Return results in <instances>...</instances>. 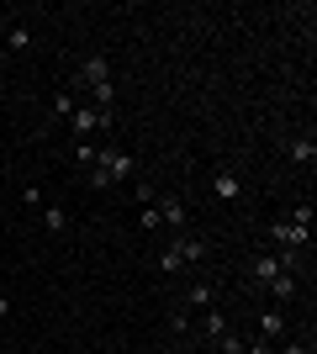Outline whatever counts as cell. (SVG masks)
<instances>
[{"label":"cell","mask_w":317,"mask_h":354,"mask_svg":"<svg viewBox=\"0 0 317 354\" xmlns=\"http://www.w3.org/2000/svg\"><path fill=\"white\" fill-rule=\"evenodd\" d=\"M133 169H137V159L127 153V148H117V143H95V164H90V185H95V191H111V185H122Z\"/></svg>","instance_id":"1"},{"label":"cell","mask_w":317,"mask_h":354,"mask_svg":"<svg viewBox=\"0 0 317 354\" xmlns=\"http://www.w3.org/2000/svg\"><path fill=\"white\" fill-rule=\"evenodd\" d=\"M265 233H270V243H280V249H312V227H302V222H291V217H275Z\"/></svg>","instance_id":"2"},{"label":"cell","mask_w":317,"mask_h":354,"mask_svg":"<svg viewBox=\"0 0 317 354\" xmlns=\"http://www.w3.org/2000/svg\"><path fill=\"white\" fill-rule=\"evenodd\" d=\"M69 127H75V138L106 133V127H111V111H95V106H85V101H79V106H75V117H69Z\"/></svg>","instance_id":"3"},{"label":"cell","mask_w":317,"mask_h":354,"mask_svg":"<svg viewBox=\"0 0 317 354\" xmlns=\"http://www.w3.org/2000/svg\"><path fill=\"white\" fill-rule=\"evenodd\" d=\"M79 85H111V59H101V53H90V59L79 64Z\"/></svg>","instance_id":"4"},{"label":"cell","mask_w":317,"mask_h":354,"mask_svg":"<svg viewBox=\"0 0 317 354\" xmlns=\"http://www.w3.org/2000/svg\"><path fill=\"white\" fill-rule=\"evenodd\" d=\"M211 196H217V201H243V180L233 175V169H217V175H211Z\"/></svg>","instance_id":"5"},{"label":"cell","mask_w":317,"mask_h":354,"mask_svg":"<svg viewBox=\"0 0 317 354\" xmlns=\"http://www.w3.org/2000/svg\"><path fill=\"white\" fill-rule=\"evenodd\" d=\"M275 275H280V259H275V254H254V259H249V281L254 286H270Z\"/></svg>","instance_id":"6"},{"label":"cell","mask_w":317,"mask_h":354,"mask_svg":"<svg viewBox=\"0 0 317 354\" xmlns=\"http://www.w3.org/2000/svg\"><path fill=\"white\" fill-rule=\"evenodd\" d=\"M175 249H180V265H201V259H206V238L180 233V238H175Z\"/></svg>","instance_id":"7"},{"label":"cell","mask_w":317,"mask_h":354,"mask_svg":"<svg viewBox=\"0 0 317 354\" xmlns=\"http://www.w3.org/2000/svg\"><path fill=\"white\" fill-rule=\"evenodd\" d=\"M185 217H191V212H185L180 196H164V201H159V222H169L175 233H185Z\"/></svg>","instance_id":"8"},{"label":"cell","mask_w":317,"mask_h":354,"mask_svg":"<svg viewBox=\"0 0 317 354\" xmlns=\"http://www.w3.org/2000/svg\"><path fill=\"white\" fill-rule=\"evenodd\" d=\"M185 307H201V312H211V307H217V286H211V281H196L191 291H185Z\"/></svg>","instance_id":"9"},{"label":"cell","mask_w":317,"mask_h":354,"mask_svg":"<svg viewBox=\"0 0 317 354\" xmlns=\"http://www.w3.org/2000/svg\"><path fill=\"white\" fill-rule=\"evenodd\" d=\"M296 286H302V275H291V270H280V275L270 281V296H275V301H291V296H296Z\"/></svg>","instance_id":"10"},{"label":"cell","mask_w":317,"mask_h":354,"mask_svg":"<svg viewBox=\"0 0 317 354\" xmlns=\"http://www.w3.org/2000/svg\"><path fill=\"white\" fill-rule=\"evenodd\" d=\"M286 312H259V333H265V339H286Z\"/></svg>","instance_id":"11"},{"label":"cell","mask_w":317,"mask_h":354,"mask_svg":"<svg viewBox=\"0 0 317 354\" xmlns=\"http://www.w3.org/2000/svg\"><path fill=\"white\" fill-rule=\"evenodd\" d=\"M286 153H291L296 164H307V169H312V159H317V143H312V138H291V143H286Z\"/></svg>","instance_id":"12"},{"label":"cell","mask_w":317,"mask_h":354,"mask_svg":"<svg viewBox=\"0 0 317 354\" xmlns=\"http://www.w3.org/2000/svg\"><path fill=\"white\" fill-rule=\"evenodd\" d=\"M43 227H48V233H69V212H64L59 201H53V207H43Z\"/></svg>","instance_id":"13"},{"label":"cell","mask_w":317,"mask_h":354,"mask_svg":"<svg viewBox=\"0 0 317 354\" xmlns=\"http://www.w3.org/2000/svg\"><path fill=\"white\" fill-rule=\"evenodd\" d=\"M201 333H206V339H222V333H227V317H222V312H201Z\"/></svg>","instance_id":"14"},{"label":"cell","mask_w":317,"mask_h":354,"mask_svg":"<svg viewBox=\"0 0 317 354\" xmlns=\"http://www.w3.org/2000/svg\"><path fill=\"white\" fill-rule=\"evenodd\" d=\"M6 43L21 53V48H32V27H6Z\"/></svg>","instance_id":"15"},{"label":"cell","mask_w":317,"mask_h":354,"mask_svg":"<svg viewBox=\"0 0 317 354\" xmlns=\"http://www.w3.org/2000/svg\"><path fill=\"white\" fill-rule=\"evenodd\" d=\"M159 270H169V275H175V270H185V265H180V249H175V243L159 254Z\"/></svg>","instance_id":"16"},{"label":"cell","mask_w":317,"mask_h":354,"mask_svg":"<svg viewBox=\"0 0 317 354\" xmlns=\"http://www.w3.org/2000/svg\"><path fill=\"white\" fill-rule=\"evenodd\" d=\"M169 328H175V333H191V307H175V317H169Z\"/></svg>","instance_id":"17"},{"label":"cell","mask_w":317,"mask_h":354,"mask_svg":"<svg viewBox=\"0 0 317 354\" xmlns=\"http://www.w3.org/2000/svg\"><path fill=\"white\" fill-rule=\"evenodd\" d=\"M217 344H222V354H243V339H238V333H233V328H227V333H222V339H217Z\"/></svg>","instance_id":"18"},{"label":"cell","mask_w":317,"mask_h":354,"mask_svg":"<svg viewBox=\"0 0 317 354\" xmlns=\"http://www.w3.org/2000/svg\"><path fill=\"white\" fill-rule=\"evenodd\" d=\"M75 106H79L75 95H59V101H53V117H75Z\"/></svg>","instance_id":"19"},{"label":"cell","mask_w":317,"mask_h":354,"mask_svg":"<svg viewBox=\"0 0 317 354\" xmlns=\"http://www.w3.org/2000/svg\"><path fill=\"white\" fill-rule=\"evenodd\" d=\"M137 227H159V207H143V212H137Z\"/></svg>","instance_id":"20"},{"label":"cell","mask_w":317,"mask_h":354,"mask_svg":"<svg viewBox=\"0 0 317 354\" xmlns=\"http://www.w3.org/2000/svg\"><path fill=\"white\" fill-rule=\"evenodd\" d=\"M275 354H307V344H302V339H291L286 349H275Z\"/></svg>","instance_id":"21"},{"label":"cell","mask_w":317,"mask_h":354,"mask_svg":"<svg viewBox=\"0 0 317 354\" xmlns=\"http://www.w3.org/2000/svg\"><path fill=\"white\" fill-rule=\"evenodd\" d=\"M0 317H11V301H6V291H0Z\"/></svg>","instance_id":"22"},{"label":"cell","mask_w":317,"mask_h":354,"mask_svg":"<svg viewBox=\"0 0 317 354\" xmlns=\"http://www.w3.org/2000/svg\"><path fill=\"white\" fill-rule=\"evenodd\" d=\"M0 43H6V16H0Z\"/></svg>","instance_id":"23"}]
</instances>
